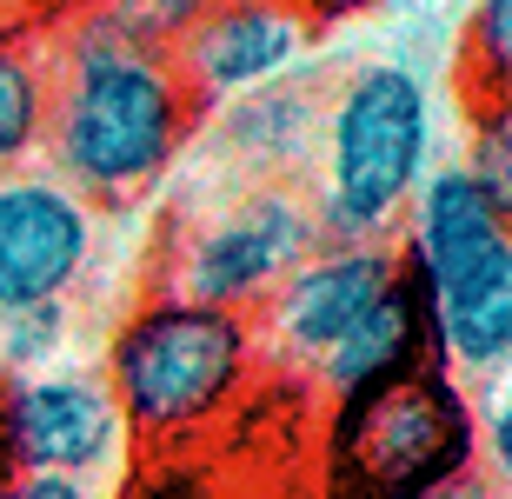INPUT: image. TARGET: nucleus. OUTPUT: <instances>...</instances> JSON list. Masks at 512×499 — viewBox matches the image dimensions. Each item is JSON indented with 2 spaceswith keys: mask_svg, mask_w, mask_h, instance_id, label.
Wrapping results in <instances>:
<instances>
[{
  "mask_svg": "<svg viewBox=\"0 0 512 499\" xmlns=\"http://www.w3.org/2000/svg\"><path fill=\"white\" fill-rule=\"evenodd\" d=\"M100 260V207L40 167L0 173V320L74 307Z\"/></svg>",
  "mask_w": 512,
  "mask_h": 499,
  "instance_id": "nucleus-8",
  "label": "nucleus"
},
{
  "mask_svg": "<svg viewBox=\"0 0 512 499\" xmlns=\"http://www.w3.org/2000/svg\"><path fill=\"white\" fill-rule=\"evenodd\" d=\"M426 7H433V14H466L473 0H426Z\"/></svg>",
  "mask_w": 512,
  "mask_h": 499,
  "instance_id": "nucleus-22",
  "label": "nucleus"
},
{
  "mask_svg": "<svg viewBox=\"0 0 512 499\" xmlns=\"http://www.w3.org/2000/svg\"><path fill=\"white\" fill-rule=\"evenodd\" d=\"M439 87L406 47H373L326 80L306 207L320 240H393L439 167Z\"/></svg>",
  "mask_w": 512,
  "mask_h": 499,
  "instance_id": "nucleus-2",
  "label": "nucleus"
},
{
  "mask_svg": "<svg viewBox=\"0 0 512 499\" xmlns=\"http://www.w3.org/2000/svg\"><path fill=\"white\" fill-rule=\"evenodd\" d=\"M20 7H27V0H0V34H7V27L20 20Z\"/></svg>",
  "mask_w": 512,
  "mask_h": 499,
  "instance_id": "nucleus-21",
  "label": "nucleus"
},
{
  "mask_svg": "<svg viewBox=\"0 0 512 499\" xmlns=\"http://www.w3.org/2000/svg\"><path fill=\"white\" fill-rule=\"evenodd\" d=\"M213 0H87V20H100L107 34L147 47V54H173L180 40L200 27Z\"/></svg>",
  "mask_w": 512,
  "mask_h": 499,
  "instance_id": "nucleus-14",
  "label": "nucleus"
},
{
  "mask_svg": "<svg viewBox=\"0 0 512 499\" xmlns=\"http://www.w3.org/2000/svg\"><path fill=\"white\" fill-rule=\"evenodd\" d=\"M0 499H100L94 480H67V473H7Z\"/></svg>",
  "mask_w": 512,
  "mask_h": 499,
  "instance_id": "nucleus-18",
  "label": "nucleus"
},
{
  "mask_svg": "<svg viewBox=\"0 0 512 499\" xmlns=\"http://www.w3.org/2000/svg\"><path fill=\"white\" fill-rule=\"evenodd\" d=\"M193 134H200V107L167 54H147L87 14L60 40H47L40 167L100 213L167 187L193 154Z\"/></svg>",
  "mask_w": 512,
  "mask_h": 499,
  "instance_id": "nucleus-1",
  "label": "nucleus"
},
{
  "mask_svg": "<svg viewBox=\"0 0 512 499\" xmlns=\"http://www.w3.org/2000/svg\"><path fill=\"white\" fill-rule=\"evenodd\" d=\"M326 20L306 0H213L200 27L173 47V74L193 94V107H227L240 94H260L273 80L300 74L320 47Z\"/></svg>",
  "mask_w": 512,
  "mask_h": 499,
  "instance_id": "nucleus-10",
  "label": "nucleus"
},
{
  "mask_svg": "<svg viewBox=\"0 0 512 499\" xmlns=\"http://www.w3.org/2000/svg\"><path fill=\"white\" fill-rule=\"evenodd\" d=\"M320 247L306 187L286 180H260V187H233L227 200L200 207L180 227L167 253V293H187L200 307H233V313H260L266 293Z\"/></svg>",
  "mask_w": 512,
  "mask_h": 499,
  "instance_id": "nucleus-6",
  "label": "nucleus"
},
{
  "mask_svg": "<svg viewBox=\"0 0 512 499\" xmlns=\"http://www.w3.org/2000/svg\"><path fill=\"white\" fill-rule=\"evenodd\" d=\"M399 267L426 300L433 360L459 386H493L512 373V207L493 200L459 160L419 180L393 233Z\"/></svg>",
  "mask_w": 512,
  "mask_h": 499,
  "instance_id": "nucleus-3",
  "label": "nucleus"
},
{
  "mask_svg": "<svg viewBox=\"0 0 512 499\" xmlns=\"http://www.w3.org/2000/svg\"><path fill=\"white\" fill-rule=\"evenodd\" d=\"M466 67H473V94L479 100L506 94V67H512V0H473V7H466Z\"/></svg>",
  "mask_w": 512,
  "mask_h": 499,
  "instance_id": "nucleus-17",
  "label": "nucleus"
},
{
  "mask_svg": "<svg viewBox=\"0 0 512 499\" xmlns=\"http://www.w3.org/2000/svg\"><path fill=\"white\" fill-rule=\"evenodd\" d=\"M47 140V40L0 34V173L34 167Z\"/></svg>",
  "mask_w": 512,
  "mask_h": 499,
  "instance_id": "nucleus-13",
  "label": "nucleus"
},
{
  "mask_svg": "<svg viewBox=\"0 0 512 499\" xmlns=\"http://www.w3.org/2000/svg\"><path fill=\"white\" fill-rule=\"evenodd\" d=\"M453 160L473 173L493 200H506V207H512V107H506V94H493V100H479V107H473L466 147H459Z\"/></svg>",
  "mask_w": 512,
  "mask_h": 499,
  "instance_id": "nucleus-16",
  "label": "nucleus"
},
{
  "mask_svg": "<svg viewBox=\"0 0 512 499\" xmlns=\"http://www.w3.org/2000/svg\"><path fill=\"white\" fill-rule=\"evenodd\" d=\"M94 366L127 420V440L187 446L247 400L260 373V340H253V313L200 307L160 287L120 313Z\"/></svg>",
  "mask_w": 512,
  "mask_h": 499,
  "instance_id": "nucleus-4",
  "label": "nucleus"
},
{
  "mask_svg": "<svg viewBox=\"0 0 512 499\" xmlns=\"http://www.w3.org/2000/svg\"><path fill=\"white\" fill-rule=\"evenodd\" d=\"M426 499H506V486H499V480H486V473H466V480L439 486V493H426Z\"/></svg>",
  "mask_w": 512,
  "mask_h": 499,
  "instance_id": "nucleus-19",
  "label": "nucleus"
},
{
  "mask_svg": "<svg viewBox=\"0 0 512 499\" xmlns=\"http://www.w3.org/2000/svg\"><path fill=\"white\" fill-rule=\"evenodd\" d=\"M413 366H433V320H426L419 287L406 280V267H399L393 287H386L380 300L333 340V353L313 366V386H320L326 400H353V393L386 386V380H399V373H413Z\"/></svg>",
  "mask_w": 512,
  "mask_h": 499,
  "instance_id": "nucleus-12",
  "label": "nucleus"
},
{
  "mask_svg": "<svg viewBox=\"0 0 512 499\" xmlns=\"http://www.w3.org/2000/svg\"><path fill=\"white\" fill-rule=\"evenodd\" d=\"M320 114H326V87L313 74H286L260 94H240L227 107H207V160L233 173V187H260V180H286L306 187L313 147H320Z\"/></svg>",
  "mask_w": 512,
  "mask_h": 499,
  "instance_id": "nucleus-11",
  "label": "nucleus"
},
{
  "mask_svg": "<svg viewBox=\"0 0 512 499\" xmlns=\"http://www.w3.org/2000/svg\"><path fill=\"white\" fill-rule=\"evenodd\" d=\"M127 420L94 360H60L0 380V460L14 473L107 480L127 460Z\"/></svg>",
  "mask_w": 512,
  "mask_h": 499,
  "instance_id": "nucleus-7",
  "label": "nucleus"
},
{
  "mask_svg": "<svg viewBox=\"0 0 512 499\" xmlns=\"http://www.w3.org/2000/svg\"><path fill=\"white\" fill-rule=\"evenodd\" d=\"M80 327V300L74 307H34V313H7L0 320V380L14 373H40V366H60Z\"/></svg>",
  "mask_w": 512,
  "mask_h": 499,
  "instance_id": "nucleus-15",
  "label": "nucleus"
},
{
  "mask_svg": "<svg viewBox=\"0 0 512 499\" xmlns=\"http://www.w3.org/2000/svg\"><path fill=\"white\" fill-rule=\"evenodd\" d=\"M306 7H313V14L326 20V14H346V7H360V0H306Z\"/></svg>",
  "mask_w": 512,
  "mask_h": 499,
  "instance_id": "nucleus-20",
  "label": "nucleus"
},
{
  "mask_svg": "<svg viewBox=\"0 0 512 499\" xmlns=\"http://www.w3.org/2000/svg\"><path fill=\"white\" fill-rule=\"evenodd\" d=\"M466 473H479L473 393L439 360L326 413V499H426Z\"/></svg>",
  "mask_w": 512,
  "mask_h": 499,
  "instance_id": "nucleus-5",
  "label": "nucleus"
},
{
  "mask_svg": "<svg viewBox=\"0 0 512 499\" xmlns=\"http://www.w3.org/2000/svg\"><path fill=\"white\" fill-rule=\"evenodd\" d=\"M399 280V247L393 240H320L280 287L266 293V307L253 313V340L280 366L306 373L333 353L353 320Z\"/></svg>",
  "mask_w": 512,
  "mask_h": 499,
  "instance_id": "nucleus-9",
  "label": "nucleus"
}]
</instances>
